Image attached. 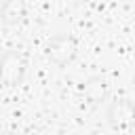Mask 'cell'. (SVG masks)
Segmentation results:
<instances>
[{
  "label": "cell",
  "instance_id": "1",
  "mask_svg": "<svg viewBox=\"0 0 135 135\" xmlns=\"http://www.w3.org/2000/svg\"><path fill=\"white\" fill-rule=\"evenodd\" d=\"M44 53L51 63H55L57 68H65L78 55V40L70 34H57L46 42Z\"/></svg>",
  "mask_w": 135,
  "mask_h": 135
},
{
  "label": "cell",
  "instance_id": "2",
  "mask_svg": "<svg viewBox=\"0 0 135 135\" xmlns=\"http://www.w3.org/2000/svg\"><path fill=\"white\" fill-rule=\"evenodd\" d=\"M27 72V57L23 51L11 49L2 53V84L4 89H13L23 82Z\"/></svg>",
  "mask_w": 135,
  "mask_h": 135
},
{
  "label": "cell",
  "instance_id": "3",
  "mask_svg": "<svg viewBox=\"0 0 135 135\" xmlns=\"http://www.w3.org/2000/svg\"><path fill=\"white\" fill-rule=\"evenodd\" d=\"M105 118H108V124L112 129L129 131L135 127V103L124 99V97H116L114 101H110Z\"/></svg>",
  "mask_w": 135,
  "mask_h": 135
},
{
  "label": "cell",
  "instance_id": "4",
  "mask_svg": "<svg viewBox=\"0 0 135 135\" xmlns=\"http://www.w3.org/2000/svg\"><path fill=\"white\" fill-rule=\"evenodd\" d=\"M82 97L86 99V103L91 105H97L101 101L108 99V82L101 78V76H91L84 80L82 84Z\"/></svg>",
  "mask_w": 135,
  "mask_h": 135
},
{
  "label": "cell",
  "instance_id": "5",
  "mask_svg": "<svg viewBox=\"0 0 135 135\" xmlns=\"http://www.w3.org/2000/svg\"><path fill=\"white\" fill-rule=\"evenodd\" d=\"M2 17H4V23H17L23 17V2L21 0H4Z\"/></svg>",
  "mask_w": 135,
  "mask_h": 135
},
{
  "label": "cell",
  "instance_id": "6",
  "mask_svg": "<svg viewBox=\"0 0 135 135\" xmlns=\"http://www.w3.org/2000/svg\"><path fill=\"white\" fill-rule=\"evenodd\" d=\"M76 4H86V2H91V0H74Z\"/></svg>",
  "mask_w": 135,
  "mask_h": 135
},
{
  "label": "cell",
  "instance_id": "7",
  "mask_svg": "<svg viewBox=\"0 0 135 135\" xmlns=\"http://www.w3.org/2000/svg\"><path fill=\"white\" fill-rule=\"evenodd\" d=\"M4 135H13V133H4Z\"/></svg>",
  "mask_w": 135,
  "mask_h": 135
}]
</instances>
